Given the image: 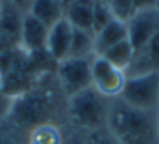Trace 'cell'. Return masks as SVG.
I'll return each instance as SVG.
<instances>
[{
    "mask_svg": "<svg viewBox=\"0 0 159 144\" xmlns=\"http://www.w3.org/2000/svg\"><path fill=\"white\" fill-rule=\"evenodd\" d=\"M108 9H110L113 19L122 21L127 24V21L135 14L134 0H108Z\"/></svg>",
    "mask_w": 159,
    "mask_h": 144,
    "instance_id": "17",
    "label": "cell"
},
{
    "mask_svg": "<svg viewBox=\"0 0 159 144\" xmlns=\"http://www.w3.org/2000/svg\"><path fill=\"white\" fill-rule=\"evenodd\" d=\"M83 144H122V141L105 126L102 129H95V131L86 132Z\"/></svg>",
    "mask_w": 159,
    "mask_h": 144,
    "instance_id": "18",
    "label": "cell"
},
{
    "mask_svg": "<svg viewBox=\"0 0 159 144\" xmlns=\"http://www.w3.org/2000/svg\"><path fill=\"white\" fill-rule=\"evenodd\" d=\"M134 7H135V12H137V10L159 7V2L157 0H134Z\"/></svg>",
    "mask_w": 159,
    "mask_h": 144,
    "instance_id": "22",
    "label": "cell"
},
{
    "mask_svg": "<svg viewBox=\"0 0 159 144\" xmlns=\"http://www.w3.org/2000/svg\"><path fill=\"white\" fill-rule=\"evenodd\" d=\"M102 56H103L108 63H112L113 66L127 71L129 68H130L132 61H134L135 49L132 48L130 41L124 39V41H120L119 44H115V46H112L110 49H107Z\"/></svg>",
    "mask_w": 159,
    "mask_h": 144,
    "instance_id": "16",
    "label": "cell"
},
{
    "mask_svg": "<svg viewBox=\"0 0 159 144\" xmlns=\"http://www.w3.org/2000/svg\"><path fill=\"white\" fill-rule=\"evenodd\" d=\"M112 100L105 98L93 86L66 98V115L73 127L80 132L102 129L108 122Z\"/></svg>",
    "mask_w": 159,
    "mask_h": 144,
    "instance_id": "3",
    "label": "cell"
},
{
    "mask_svg": "<svg viewBox=\"0 0 159 144\" xmlns=\"http://www.w3.org/2000/svg\"><path fill=\"white\" fill-rule=\"evenodd\" d=\"M124 39H127V24L112 19L105 27L95 32V56H102L107 49H110Z\"/></svg>",
    "mask_w": 159,
    "mask_h": 144,
    "instance_id": "12",
    "label": "cell"
},
{
    "mask_svg": "<svg viewBox=\"0 0 159 144\" xmlns=\"http://www.w3.org/2000/svg\"><path fill=\"white\" fill-rule=\"evenodd\" d=\"M64 137L66 134L58 122H44L25 134V144H63Z\"/></svg>",
    "mask_w": 159,
    "mask_h": 144,
    "instance_id": "14",
    "label": "cell"
},
{
    "mask_svg": "<svg viewBox=\"0 0 159 144\" xmlns=\"http://www.w3.org/2000/svg\"><path fill=\"white\" fill-rule=\"evenodd\" d=\"M9 104H10V98L5 95V92H3V78H2V73H0V117H2V119L7 114Z\"/></svg>",
    "mask_w": 159,
    "mask_h": 144,
    "instance_id": "20",
    "label": "cell"
},
{
    "mask_svg": "<svg viewBox=\"0 0 159 144\" xmlns=\"http://www.w3.org/2000/svg\"><path fill=\"white\" fill-rule=\"evenodd\" d=\"M95 56V34L92 31L73 27L71 48L68 58H93Z\"/></svg>",
    "mask_w": 159,
    "mask_h": 144,
    "instance_id": "15",
    "label": "cell"
},
{
    "mask_svg": "<svg viewBox=\"0 0 159 144\" xmlns=\"http://www.w3.org/2000/svg\"><path fill=\"white\" fill-rule=\"evenodd\" d=\"M83 142H85V132L76 131V134L66 136V137H64V142H63V144H83Z\"/></svg>",
    "mask_w": 159,
    "mask_h": 144,
    "instance_id": "23",
    "label": "cell"
},
{
    "mask_svg": "<svg viewBox=\"0 0 159 144\" xmlns=\"http://www.w3.org/2000/svg\"><path fill=\"white\" fill-rule=\"evenodd\" d=\"M159 34V7L137 10L127 21V39L130 41L135 53Z\"/></svg>",
    "mask_w": 159,
    "mask_h": 144,
    "instance_id": "7",
    "label": "cell"
},
{
    "mask_svg": "<svg viewBox=\"0 0 159 144\" xmlns=\"http://www.w3.org/2000/svg\"><path fill=\"white\" fill-rule=\"evenodd\" d=\"M49 27L32 17L31 14H25L22 22V32L19 41V49L27 56L46 54V39H48ZM48 56V54H46Z\"/></svg>",
    "mask_w": 159,
    "mask_h": 144,
    "instance_id": "8",
    "label": "cell"
},
{
    "mask_svg": "<svg viewBox=\"0 0 159 144\" xmlns=\"http://www.w3.org/2000/svg\"><path fill=\"white\" fill-rule=\"evenodd\" d=\"M113 19L108 3L103 0H95V10H93V32H98L102 27L108 24Z\"/></svg>",
    "mask_w": 159,
    "mask_h": 144,
    "instance_id": "19",
    "label": "cell"
},
{
    "mask_svg": "<svg viewBox=\"0 0 159 144\" xmlns=\"http://www.w3.org/2000/svg\"><path fill=\"white\" fill-rule=\"evenodd\" d=\"M120 100L142 112H159V71L129 77Z\"/></svg>",
    "mask_w": 159,
    "mask_h": 144,
    "instance_id": "4",
    "label": "cell"
},
{
    "mask_svg": "<svg viewBox=\"0 0 159 144\" xmlns=\"http://www.w3.org/2000/svg\"><path fill=\"white\" fill-rule=\"evenodd\" d=\"M24 17H25V14L22 10H19L17 7L3 2L2 12H0V39L10 49L19 48Z\"/></svg>",
    "mask_w": 159,
    "mask_h": 144,
    "instance_id": "10",
    "label": "cell"
},
{
    "mask_svg": "<svg viewBox=\"0 0 159 144\" xmlns=\"http://www.w3.org/2000/svg\"><path fill=\"white\" fill-rule=\"evenodd\" d=\"M103 2H107V3H108V0H103Z\"/></svg>",
    "mask_w": 159,
    "mask_h": 144,
    "instance_id": "26",
    "label": "cell"
},
{
    "mask_svg": "<svg viewBox=\"0 0 159 144\" xmlns=\"http://www.w3.org/2000/svg\"><path fill=\"white\" fill-rule=\"evenodd\" d=\"M2 5H3V0H0V12H2Z\"/></svg>",
    "mask_w": 159,
    "mask_h": 144,
    "instance_id": "25",
    "label": "cell"
},
{
    "mask_svg": "<svg viewBox=\"0 0 159 144\" xmlns=\"http://www.w3.org/2000/svg\"><path fill=\"white\" fill-rule=\"evenodd\" d=\"M157 2H159V0H157Z\"/></svg>",
    "mask_w": 159,
    "mask_h": 144,
    "instance_id": "27",
    "label": "cell"
},
{
    "mask_svg": "<svg viewBox=\"0 0 159 144\" xmlns=\"http://www.w3.org/2000/svg\"><path fill=\"white\" fill-rule=\"evenodd\" d=\"M93 10L95 0H71L64 9V19L75 29L93 32Z\"/></svg>",
    "mask_w": 159,
    "mask_h": 144,
    "instance_id": "11",
    "label": "cell"
},
{
    "mask_svg": "<svg viewBox=\"0 0 159 144\" xmlns=\"http://www.w3.org/2000/svg\"><path fill=\"white\" fill-rule=\"evenodd\" d=\"M3 2L10 3V5L17 7L19 10H22L24 14H27V12H29V9H31V3H32V0H3Z\"/></svg>",
    "mask_w": 159,
    "mask_h": 144,
    "instance_id": "21",
    "label": "cell"
},
{
    "mask_svg": "<svg viewBox=\"0 0 159 144\" xmlns=\"http://www.w3.org/2000/svg\"><path fill=\"white\" fill-rule=\"evenodd\" d=\"M71 37H73V26L64 17L56 24H52L48 31V39H46L48 58L52 59L54 63H59L64 58H68L71 48Z\"/></svg>",
    "mask_w": 159,
    "mask_h": 144,
    "instance_id": "9",
    "label": "cell"
},
{
    "mask_svg": "<svg viewBox=\"0 0 159 144\" xmlns=\"http://www.w3.org/2000/svg\"><path fill=\"white\" fill-rule=\"evenodd\" d=\"M54 98H51L43 90H25L24 93L10 98L9 109L3 119L12 126L24 129L25 134L32 127L44 122H54Z\"/></svg>",
    "mask_w": 159,
    "mask_h": 144,
    "instance_id": "2",
    "label": "cell"
},
{
    "mask_svg": "<svg viewBox=\"0 0 159 144\" xmlns=\"http://www.w3.org/2000/svg\"><path fill=\"white\" fill-rule=\"evenodd\" d=\"M56 80L64 98L92 86V58H64L56 63Z\"/></svg>",
    "mask_w": 159,
    "mask_h": 144,
    "instance_id": "5",
    "label": "cell"
},
{
    "mask_svg": "<svg viewBox=\"0 0 159 144\" xmlns=\"http://www.w3.org/2000/svg\"><path fill=\"white\" fill-rule=\"evenodd\" d=\"M107 127L122 144H159V112H142L112 100Z\"/></svg>",
    "mask_w": 159,
    "mask_h": 144,
    "instance_id": "1",
    "label": "cell"
},
{
    "mask_svg": "<svg viewBox=\"0 0 159 144\" xmlns=\"http://www.w3.org/2000/svg\"><path fill=\"white\" fill-rule=\"evenodd\" d=\"M127 71L113 66L103 56L92 58V86L108 100H117L127 83Z\"/></svg>",
    "mask_w": 159,
    "mask_h": 144,
    "instance_id": "6",
    "label": "cell"
},
{
    "mask_svg": "<svg viewBox=\"0 0 159 144\" xmlns=\"http://www.w3.org/2000/svg\"><path fill=\"white\" fill-rule=\"evenodd\" d=\"M0 144H17V142L14 141L12 137H9V136H2V134H0Z\"/></svg>",
    "mask_w": 159,
    "mask_h": 144,
    "instance_id": "24",
    "label": "cell"
},
{
    "mask_svg": "<svg viewBox=\"0 0 159 144\" xmlns=\"http://www.w3.org/2000/svg\"><path fill=\"white\" fill-rule=\"evenodd\" d=\"M64 9L66 7L63 0H32L27 14H31L37 21L51 27L52 24H56L64 17Z\"/></svg>",
    "mask_w": 159,
    "mask_h": 144,
    "instance_id": "13",
    "label": "cell"
}]
</instances>
